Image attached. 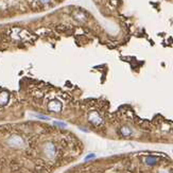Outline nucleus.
I'll use <instances>...</instances> for the list:
<instances>
[{
	"label": "nucleus",
	"mask_w": 173,
	"mask_h": 173,
	"mask_svg": "<svg viewBox=\"0 0 173 173\" xmlns=\"http://www.w3.org/2000/svg\"><path fill=\"white\" fill-rule=\"evenodd\" d=\"M43 151H44V154L48 157V158H53L56 154L55 144H54L53 142H51V141H47V142H45V144H44Z\"/></svg>",
	"instance_id": "nucleus-2"
},
{
	"label": "nucleus",
	"mask_w": 173,
	"mask_h": 173,
	"mask_svg": "<svg viewBox=\"0 0 173 173\" xmlns=\"http://www.w3.org/2000/svg\"><path fill=\"white\" fill-rule=\"evenodd\" d=\"M146 166H154L157 162V157L156 156H146L144 159Z\"/></svg>",
	"instance_id": "nucleus-8"
},
{
	"label": "nucleus",
	"mask_w": 173,
	"mask_h": 173,
	"mask_svg": "<svg viewBox=\"0 0 173 173\" xmlns=\"http://www.w3.org/2000/svg\"><path fill=\"white\" fill-rule=\"evenodd\" d=\"M6 142H8L9 146H11V148H13V149H22V148L24 146V144H26L24 139H22L19 135H16V134L10 136L8 138V140H6Z\"/></svg>",
	"instance_id": "nucleus-1"
},
{
	"label": "nucleus",
	"mask_w": 173,
	"mask_h": 173,
	"mask_svg": "<svg viewBox=\"0 0 173 173\" xmlns=\"http://www.w3.org/2000/svg\"><path fill=\"white\" fill-rule=\"evenodd\" d=\"M88 121L95 125H100L103 122V120L100 117V115L96 112H91L90 114L88 115Z\"/></svg>",
	"instance_id": "nucleus-3"
},
{
	"label": "nucleus",
	"mask_w": 173,
	"mask_h": 173,
	"mask_svg": "<svg viewBox=\"0 0 173 173\" xmlns=\"http://www.w3.org/2000/svg\"><path fill=\"white\" fill-rule=\"evenodd\" d=\"M62 108H63V106L59 100H53V101L49 102L48 104V109L52 113H60Z\"/></svg>",
	"instance_id": "nucleus-4"
},
{
	"label": "nucleus",
	"mask_w": 173,
	"mask_h": 173,
	"mask_svg": "<svg viewBox=\"0 0 173 173\" xmlns=\"http://www.w3.org/2000/svg\"><path fill=\"white\" fill-rule=\"evenodd\" d=\"M120 134L124 136V137H130V136L133 135V130L130 126H128V125H124V126L120 128Z\"/></svg>",
	"instance_id": "nucleus-5"
},
{
	"label": "nucleus",
	"mask_w": 173,
	"mask_h": 173,
	"mask_svg": "<svg viewBox=\"0 0 173 173\" xmlns=\"http://www.w3.org/2000/svg\"><path fill=\"white\" fill-rule=\"evenodd\" d=\"M54 125H57V126H62V128H65L66 126V124L63 122H60V121H55V122H53Z\"/></svg>",
	"instance_id": "nucleus-10"
},
{
	"label": "nucleus",
	"mask_w": 173,
	"mask_h": 173,
	"mask_svg": "<svg viewBox=\"0 0 173 173\" xmlns=\"http://www.w3.org/2000/svg\"><path fill=\"white\" fill-rule=\"evenodd\" d=\"M93 158H96V154H95V153H90V154H88L87 156L84 158V160H85V162H88V160L93 159Z\"/></svg>",
	"instance_id": "nucleus-9"
},
{
	"label": "nucleus",
	"mask_w": 173,
	"mask_h": 173,
	"mask_svg": "<svg viewBox=\"0 0 173 173\" xmlns=\"http://www.w3.org/2000/svg\"><path fill=\"white\" fill-rule=\"evenodd\" d=\"M39 1L42 3H48V2H50V0H39Z\"/></svg>",
	"instance_id": "nucleus-12"
},
{
	"label": "nucleus",
	"mask_w": 173,
	"mask_h": 173,
	"mask_svg": "<svg viewBox=\"0 0 173 173\" xmlns=\"http://www.w3.org/2000/svg\"><path fill=\"white\" fill-rule=\"evenodd\" d=\"M73 16H75V18L77 19V20H79V22H85L86 18H87V17H86V14L82 11H75V14H73Z\"/></svg>",
	"instance_id": "nucleus-7"
},
{
	"label": "nucleus",
	"mask_w": 173,
	"mask_h": 173,
	"mask_svg": "<svg viewBox=\"0 0 173 173\" xmlns=\"http://www.w3.org/2000/svg\"><path fill=\"white\" fill-rule=\"evenodd\" d=\"M9 100H10V95L8 91L0 93V105H6Z\"/></svg>",
	"instance_id": "nucleus-6"
},
{
	"label": "nucleus",
	"mask_w": 173,
	"mask_h": 173,
	"mask_svg": "<svg viewBox=\"0 0 173 173\" xmlns=\"http://www.w3.org/2000/svg\"><path fill=\"white\" fill-rule=\"evenodd\" d=\"M37 117L39 118V119H43V120H49V119H50L48 116H43V115H38Z\"/></svg>",
	"instance_id": "nucleus-11"
}]
</instances>
